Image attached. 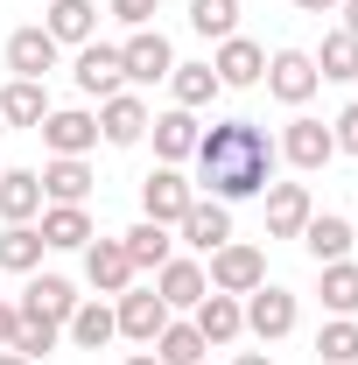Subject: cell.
Returning a JSON list of instances; mask_svg holds the SVG:
<instances>
[{"mask_svg":"<svg viewBox=\"0 0 358 365\" xmlns=\"http://www.w3.org/2000/svg\"><path fill=\"white\" fill-rule=\"evenodd\" d=\"M274 148L253 120H225L211 134L197 140V169H204V190L218 197V204H239V197H260L274 176Z\"/></svg>","mask_w":358,"mask_h":365,"instance_id":"cell-1","label":"cell"},{"mask_svg":"<svg viewBox=\"0 0 358 365\" xmlns=\"http://www.w3.org/2000/svg\"><path fill=\"white\" fill-rule=\"evenodd\" d=\"M218 295H253L260 281H267V253L260 246H239V239H225L218 253H211V274H204Z\"/></svg>","mask_w":358,"mask_h":365,"instance_id":"cell-2","label":"cell"},{"mask_svg":"<svg viewBox=\"0 0 358 365\" xmlns=\"http://www.w3.org/2000/svg\"><path fill=\"white\" fill-rule=\"evenodd\" d=\"M190 204H197V182L183 176V169H169V162H162L155 176L140 182V211H148L155 225H176V218L190 211Z\"/></svg>","mask_w":358,"mask_h":365,"instance_id":"cell-3","label":"cell"},{"mask_svg":"<svg viewBox=\"0 0 358 365\" xmlns=\"http://www.w3.org/2000/svg\"><path fill=\"white\" fill-rule=\"evenodd\" d=\"M120 63H127V78H134V85H155V78H169V71H176V49H169L162 29H134V36L120 43Z\"/></svg>","mask_w":358,"mask_h":365,"instance_id":"cell-4","label":"cell"},{"mask_svg":"<svg viewBox=\"0 0 358 365\" xmlns=\"http://www.w3.org/2000/svg\"><path fill=\"white\" fill-rule=\"evenodd\" d=\"M246 330H253L260 344L288 337V330H295V295H288V288H267V281H260V288L246 295Z\"/></svg>","mask_w":358,"mask_h":365,"instance_id":"cell-5","label":"cell"},{"mask_svg":"<svg viewBox=\"0 0 358 365\" xmlns=\"http://www.w3.org/2000/svg\"><path fill=\"white\" fill-rule=\"evenodd\" d=\"M14 309H21V317H43V323H56V330H63V323H71V309H78V288H71L63 274H36V281L21 288V302H14Z\"/></svg>","mask_w":358,"mask_h":365,"instance_id":"cell-6","label":"cell"},{"mask_svg":"<svg viewBox=\"0 0 358 365\" xmlns=\"http://www.w3.org/2000/svg\"><path fill=\"white\" fill-rule=\"evenodd\" d=\"M316 85H323V78H316V56H302V49H281V56L267 63V91L281 98V106H310Z\"/></svg>","mask_w":358,"mask_h":365,"instance_id":"cell-7","label":"cell"},{"mask_svg":"<svg viewBox=\"0 0 358 365\" xmlns=\"http://www.w3.org/2000/svg\"><path fill=\"white\" fill-rule=\"evenodd\" d=\"M85 281L98 288V295H127V281H134L127 246H120V239H91L85 246Z\"/></svg>","mask_w":358,"mask_h":365,"instance_id":"cell-8","label":"cell"},{"mask_svg":"<svg viewBox=\"0 0 358 365\" xmlns=\"http://www.w3.org/2000/svg\"><path fill=\"white\" fill-rule=\"evenodd\" d=\"M113 323H120V337L155 344V337H162V323H169V302H162L155 288H148V295H134V288H127V295H120V309H113Z\"/></svg>","mask_w":358,"mask_h":365,"instance_id":"cell-9","label":"cell"},{"mask_svg":"<svg viewBox=\"0 0 358 365\" xmlns=\"http://www.w3.org/2000/svg\"><path fill=\"white\" fill-rule=\"evenodd\" d=\"M120 85H127L120 49H106V43H85V49H78V91H85V98H113Z\"/></svg>","mask_w":358,"mask_h":365,"instance_id":"cell-10","label":"cell"},{"mask_svg":"<svg viewBox=\"0 0 358 365\" xmlns=\"http://www.w3.org/2000/svg\"><path fill=\"white\" fill-rule=\"evenodd\" d=\"M310 190L302 182H274L267 190V239H302V225H310Z\"/></svg>","mask_w":358,"mask_h":365,"instance_id":"cell-11","label":"cell"},{"mask_svg":"<svg viewBox=\"0 0 358 365\" xmlns=\"http://www.w3.org/2000/svg\"><path fill=\"white\" fill-rule=\"evenodd\" d=\"M7 71L14 78H49L56 71V36L49 29H14L7 36Z\"/></svg>","mask_w":358,"mask_h":365,"instance_id":"cell-12","label":"cell"},{"mask_svg":"<svg viewBox=\"0 0 358 365\" xmlns=\"http://www.w3.org/2000/svg\"><path fill=\"white\" fill-rule=\"evenodd\" d=\"M176 225H183V239H190V246H197V253H218L225 239H232V211H225L218 197H197V204H190V211H183Z\"/></svg>","mask_w":358,"mask_h":365,"instance_id":"cell-13","label":"cell"},{"mask_svg":"<svg viewBox=\"0 0 358 365\" xmlns=\"http://www.w3.org/2000/svg\"><path fill=\"white\" fill-rule=\"evenodd\" d=\"M98 134L113 140V148H134V140L148 134V106H140L134 91H113V98L98 106Z\"/></svg>","mask_w":358,"mask_h":365,"instance_id":"cell-14","label":"cell"},{"mask_svg":"<svg viewBox=\"0 0 358 365\" xmlns=\"http://www.w3.org/2000/svg\"><path fill=\"white\" fill-rule=\"evenodd\" d=\"M211 71H218V85H260V78H267V49L246 43V36H225Z\"/></svg>","mask_w":358,"mask_h":365,"instance_id":"cell-15","label":"cell"},{"mask_svg":"<svg viewBox=\"0 0 358 365\" xmlns=\"http://www.w3.org/2000/svg\"><path fill=\"white\" fill-rule=\"evenodd\" d=\"M281 155L295 162V169H323L330 155H337V140L323 120H288V134H281Z\"/></svg>","mask_w":358,"mask_h":365,"instance_id":"cell-16","label":"cell"},{"mask_svg":"<svg viewBox=\"0 0 358 365\" xmlns=\"http://www.w3.org/2000/svg\"><path fill=\"white\" fill-rule=\"evenodd\" d=\"M155 295L169 302V309H197L204 295H211V281L197 260H169V267H155Z\"/></svg>","mask_w":358,"mask_h":365,"instance_id":"cell-17","label":"cell"},{"mask_svg":"<svg viewBox=\"0 0 358 365\" xmlns=\"http://www.w3.org/2000/svg\"><path fill=\"white\" fill-rule=\"evenodd\" d=\"M239 330H246V302H239V295H218V288H211V295L197 302V337H204V344H232Z\"/></svg>","mask_w":358,"mask_h":365,"instance_id":"cell-18","label":"cell"},{"mask_svg":"<svg viewBox=\"0 0 358 365\" xmlns=\"http://www.w3.org/2000/svg\"><path fill=\"white\" fill-rule=\"evenodd\" d=\"M43 140H49V155H85V148H98V120L91 113H49L43 120Z\"/></svg>","mask_w":358,"mask_h":365,"instance_id":"cell-19","label":"cell"},{"mask_svg":"<svg viewBox=\"0 0 358 365\" xmlns=\"http://www.w3.org/2000/svg\"><path fill=\"white\" fill-rule=\"evenodd\" d=\"M36 211H43V176L36 169H7L0 176V218L7 225H29Z\"/></svg>","mask_w":358,"mask_h":365,"instance_id":"cell-20","label":"cell"},{"mask_svg":"<svg viewBox=\"0 0 358 365\" xmlns=\"http://www.w3.org/2000/svg\"><path fill=\"white\" fill-rule=\"evenodd\" d=\"M0 120H7V127H43V120H49L43 78H14V85L0 91Z\"/></svg>","mask_w":358,"mask_h":365,"instance_id":"cell-21","label":"cell"},{"mask_svg":"<svg viewBox=\"0 0 358 365\" xmlns=\"http://www.w3.org/2000/svg\"><path fill=\"white\" fill-rule=\"evenodd\" d=\"M148 127H155V155H162L169 169H176L183 155H197V140H204V134H197V113H183V106L162 113V120H148Z\"/></svg>","mask_w":358,"mask_h":365,"instance_id":"cell-22","label":"cell"},{"mask_svg":"<svg viewBox=\"0 0 358 365\" xmlns=\"http://www.w3.org/2000/svg\"><path fill=\"white\" fill-rule=\"evenodd\" d=\"M43 29L56 36V49H63V43L85 49L91 29H98V7H91V0H49V21H43Z\"/></svg>","mask_w":358,"mask_h":365,"instance_id":"cell-23","label":"cell"},{"mask_svg":"<svg viewBox=\"0 0 358 365\" xmlns=\"http://www.w3.org/2000/svg\"><path fill=\"white\" fill-rule=\"evenodd\" d=\"M85 190H91L85 155H56V162L43 169V197L49 204H85Z\"/></svg>","mask_w":358,"mask_h":365,"instance_id":"cell-24","label":"cell"},{"mask_svg":"<svg viewBox=\"0 0 358 365\" xmlns=\"http://www.w3.org/2000/svg\"><path fill=\"white\" fill-rule=\"evenodd\" d=\"M36 232H43V246H91V239H98L91 218H85V204H49Z\"/></svg>","mask_w":358,"mask_h":365,"instance_id":"cell-25","label":"cell"},{"mask_svg":"<svg viewBox=\"0 0 358 365\" xmlns=\"http://www.w3.org/2000/svg\"><path fill=\"white\" fill-rule=\"evenodd\" d=\"M352 239H358V232L344 225V218H310V225H302V246L316 253V267L344 260V253H352Z\"/></svg>","mask_w":358,"mask_h":365,"instance_id":"cell-26","label":"cell"},{"mask_svg":"<svg viewBox=\"0 0 358 365\" xmlns=\"http://www.w3.org/2000/svg\"><path fill=\"white\" fill-rule=\"evenodd\" d=\"M63 330H71V344H85V351H98V344H113V337H120V323H113L106 302H78Z\"/></svg>","mask_w":358,"mask_h":365,"instance_id":"cell-27","label":"cell"},{"mask_svg":"<svg viewBox=\"0 0 358 365\" xmlns=\"http://www.w3.org/2000/svg\"><path fill=\"white\" fill-rule=\"evenodd\" d=\"M169 85H176V106H183V113H197V106H211V98L225 91L211 63H176V71H169Z\"/></svg>","mask_w":358,"mask_h":365,"instance_id":"cell-28","label":"cell"},{"mask_svg":"<svg viewBox=\"0 0 358 365\" xmlns=\"http://www.w3.org/2000/svg\"><path fill=\"white\" fill-rule=\"evenodd\" d=\"M0 267L7 274H36L43 267V232L36 225H7L0 232Z\"/></svg>","mask_w":358,"mask_h":365,"instance_id":"cell-29","label":"cell"},{"mask_svg":"<svg viewBox=\"0 0 358 365\" xmlns=\"http://www.w3.org/2000/svg\"><path fill=\"white\" fill-rule=\"evenodd\" d=\"M120 246H127V260H134V267H169V260H176V253H169V225H155V218H140Z\"/></svg>","mask_w":358,"mask_h":365,"instance_id":"cell-30","label":"cell"},{"mask_svg":"<svg viewBox=\"0 0 358 365\" xmlns=\"http://www.w3.org/2000/svg\"><path fill=\"white\" fill-rule=\"evenodd\" d=\"M204 337H197V323H162V337H155V359L162 365H204Z\"/></svg>","mask_w":358,"mask_h":365,"instance_id":"cell-31","label":"cell"},{"mask_svg":"<svg viewBox=\"0 0 358 365\" xmlns=\"http://www.w3.org/2000/svg\"><path fill=\"white\" fill-rule=\"evenodd\" d=\"M190 29L211 36V43L239 36V0H190Z\"/></svg>","mask_w":358,"mask_h":365,"instance_id":"cell-32","label":"cell"},{"mask_svg":"<svg viewBox=\"0 0 358 365\" xmlns=\"http://www.w3.org/2000/svg\"><path fill=\"white\" fill-rule=\"evenodd\" d=\"M316 78H358V36H352V29L323 36V49H316Z\"/></svg>","mask_w":358,"mask_h":365,"instance_id":"cell-33","label":"cell"},{"mask_svg":"<svg viewBox=\"0 0 358 365\" xmlns=\"http://www.w3.org/2000/svg\"><path fill=\"white\" fill-rule=\"evenodd\" d=\"M316 359L323 365H358V323L352 317L323 323V330H316Z\"/></svg>","mask_w":358,"mask_h":365,"instance_id":"cell-34","label":"cell"},{"mask_svg":"<svg viewBox=\"0 0 358 365\" xmlns=\"http://www.w3.org/2000/svg\"><path fill=\"white\" fill-rule=\"evenodd\" d=\"M7 351H21V359L43 365L49 351H56V323H43V317H14V344H7Z\"/></svg>","mask_w":358,"mask_h":365,"instance_id":"cell-35","label":"cell"},{"mask_svg":"<svg viewBox=\"0 0 358 365\" xmlns=\"http://www.w3.org/2000/svg\"><path fill=\"white\" fill-rule=\"evenodd\" d=\"M323 302H330L337 317L358 309V267H352V260H330V267H323Z\"/></svg>","mask_w":358,"mask_h":365,"instance_id":"cell-36","label":"cell"},{"mask_svg":"<svg viewBox=\"0 0 358 365\" xmlns=\"http://www.w3.org/2000/svg\"><path fill=\"white\" fill-rule=\"evenodd\" d=\"M330 140H337L344 155H358V106H344V113L330 120Z\"/></svg>","mask_w":358,"mask_h":365,"instance_id":"cell-37","label":"cell"},{"mask_svg":"<svg viewBox=\"0 0 358 365\" xmlns=\"http://www.w3.org/2000/svg\"><path fill=\"white\" fill-rule=\"evenodd\" d=\"M113 14H120L127 29H148V14H155V0H113Z\"/></svg>","mask_w":358,"mask_h":365,"instance_id":"cell-38","label":"cell"},{"mask_svg":"<svg viewBox=\"0 0 358 365\" xmlns=\"http://www.w3.org/2000/svg\"><path fill=\"white\" fill-rule=\"evenodd\" d=\"M14 317H21V309H14V302H0V351L14 344Z\"/></svg>","mask_w":358,"mask_h":365,"instance_id":"cell-39","label":"cell"},{"mask_svg":"<svg viewBox=\"0 0 358 365\" xmlns=\"http://www.w3.org/2000/svg\"><path fill=\"white\" fill-rule=\"evenodd\" d=\"M337 7H344V29L358 36V0H337Z\"/></svg>","mask_w":358,"mask_h":365,"instance_id":"cell-40","label":"cell"},{"mask_svg":"<svg viewBox=\"0 0 358 365\" xmlns=\"http://www.w3.org/2000/svg\"><path fill=\"white\" fill-rule=\"evenodd\" d=\"M295 7H302V14H323V7H337V0H295Z\"/></svg>","mask_w":358,"mask_h":365,"instance_id":"cell-41","label":"cell"},{"mask_svg":"<svg viewBox=\"0 0 358 365\" xmlns=\"http://www.w3.org/2000/svg\"><path fill=\"white\" fill-rule=\"evenodd\" d=\"M239 365H274V359H267V351H239Z\"/></svg>","mask_w":358,"mask_h":365,"instance_id":"cell-42","label":"cell"},{"mask_svg":"<svg viewBox=\"0 0 358 365\" xmlns=\"http://www.w3.org/2000/svg\"><path fill=\"white\" fill-rule=\"evenodd\" d=\"M0 365H36V359H21V351H0Z\"/></svg>","mask_w":358,"mask_h":365,"instance_id":"cell-43","label":"cell"},{"mask_svg":"<svg viewBox=\"0 0 358 365\" xmlns=\"http://www.w3.org/2000/svg\"><path fill=\"white\" fill-rule=\"evenodd\" d=\"M127 365H162V359H155V351H134V359H127Z\"/></svg>","mask_w":358,"mask_h":365,"instance_id":"cell-44","label":"cell"},{"mask_svg":"<svg viewBox=\"0 0 358 365\" xmlns=\"http://www.w3.org/2000/svg\"><path fill=\"white\" fill-rule=\"evenodd\" d=\"M0 134H7V120H0Z\"/></svg>","mask_w":358,"mask_h":365,"instance_id":"cell-45","label":"cell"}]
</instances>
